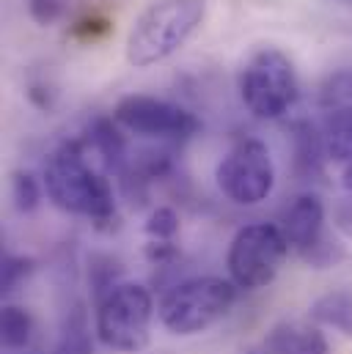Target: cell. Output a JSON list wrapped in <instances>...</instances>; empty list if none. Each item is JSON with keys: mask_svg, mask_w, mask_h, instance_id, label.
Segmentation results:
<instances>
[{"mask_svg": "<svg viewBox=\"0 0 352 354\" xmlns=\"http://www.w3.org/2000/svg\"><path fill=\"white\" fill-rule=\"evenodd\" d=\"M322 146L331 162H352V110H331L322 127Z\"/></svg>", "mask_w": 352, "mask_h": 354, "instance_id": "cell-11", "label": "cell"}, {"mask_svg": "<svg viewBox=\"0 0 352 354\" xmlns=\"http://www.w3.org/2000/svg\"><path fill=\"white\" fill-rule=\"evenodd\" d=\"M281 231L294 253H300L306 261L317 266H328L336 261L328 239H325V206L314 192L297 195L283 217H281Z\"/></svg>", "mask_w": 352, "mask_h": 354, "instance_id": "cell-9", "label": "cell"}, {"mask_svg": "<svg viewBox=\"0 0 352 354\" xmlns=\"http://www.w3.org/2000/svg\"><path fill=\"white\" fill-rule=\"evenodd\" d=\"M0 338L11 352L25 349L33 341V316L22 305H6L0 313Z\"/></svg>", "mask_w": 352, "mask_h": 354, "instance_id": "cell-15", "label": "cell"}, {"mask_svg": "<svg viewBox=\"0 0 352 354\" xmlns=\"http://www.w3.org/2000/svg\"><path fill=\"white\" fill-rule=\"evenodd\" d=\"M331 344L317 324L281 322L275 324L251 354H328Z\"/></svg>", "mask_w": 352, "mask_h": 354, "instance_id": "cell-10", "label": "cell"}, {"mask_svg": "<svg viewBox=\"0 0 352 354\" xmlns=\"http://www.w3.org/2000/svg\"><path fill=\"white\" fill-rule=\"evenodd\" d=\"M218 189L237 206H256L275 189V165L259 138L237 140L215 168Z\"/></svg>", "mask_w": 352, "mask_h": 354, "instance_id": "cell-7", "label": "cell"}, {"mask_svg": "<svg viewBox=\"0 0 352 354\" xmlns=\"http://www.w3.org/2000/svg\"><path fill=\"white\" fill-rule=\"evenodd\" d=\"M289 250L292 248H289L281 225H275V223L243 225L229 242V253H226L229 280L240 291L267 288L278 277Z\"/></svg>", "mask_w": 352, "mask_h": 354, "instance_id": "cell-6", "label": "cell"}, {"mask_svg": "<svg viewBox=\"0 0 352 354\" xmlns=\"http://www.w3.org/2000/svg\"><path fill=\"white\" fill-rule=\"evenodd\" d=\"M342 181H344V189L352 195V162L344 165V171H342Z\"/></svg>", "mask_w": 352, "mask_h": 354, "instance_id": "cell-23", "label": "cell"}, {"mask_svg": "<svg viewBox=\"0 0 352 354\" xmlns=\"http://www.w3.org/2000/svg\"><path fill=\"white\" fill-rule=\"evenodd\" d=\"M143 228L152 242H174V236L179 234V214L171 206H157Z\"/></svg>", "mask_w": 352, "mask_h": 354, "instance_id": "cell-19", "label": "cell"}, {"mask_svg": "<svg viewBox=\"0 0 352 354\" xmlns=\"http://www.w3.org/2000/svg\"><path fill=\"white\" fill-rule=\"evenodd\" d=\"M311 319L317 324L333 327L336 333L352 338V294L350 291H331L311 305Z\"/></svg>", "mask_w": 352, "mask_h": 354, "instance_id": "cell-13", "label": "cell"}, {"mask_svg": "<svg viewBox=\"0 0 352 354\" xmlns=\"http://www.w3.org/2000/svg\"><path fill=\"white\" fill-rule=\"evenodd\" d=\"M237 286L220 274H198L171 286L160 305V324L179 338H193L226 319L237 302Z\"/></svg>", "mask_w": 352, "mask_h": 354, "instance_id": "cell-3", "label": "cell"}, {"mask_svg": "<svg viewBox=\"0 0 352 354\" xmlns=\"http://www.w3.org/2000/svg\"><path fill=\"white\" fill-rule=\"evenodd\" d=\"M55 354H94V338H91V327H88L83 310H75L64 322V330L55 344Z\"/></svg>", "mask_w": 352, "mask_h": 354, "instance_id": "cell-16", "label": "cell"}, {"mask_svg": "<svg viewBox=\"0 0 352 354\" xmlns=\"http://www.w3.org/2000/svg\"><path fill=\"white\" fill-rule=\"evenodd\" d=\"M42 195H44V181L28 174V171H17L11 178V198H14V206L19 212H33L39 203H42Z\"/></svg>", "mask_w": 352, "mask_h": 354, "instance_id": "cell-18", "label": "cell"}, {"mask_svg": "<svg viewBox=\"0 0 352 354\" xmlns=\"http://www.w3.org/2000/svg\"><path fill=\"white\" fill-rule=\"evenodd\" d=\"M44 195L67 214L86 217L94 225L116 220V198L110 181L86 157V140L64 143L44 165Z\"/></svg>", "mask_w": 352, "mask_h": 354, "instance_id": "cell-1", "label": "cell"}, {"mask_svg": "<svg viewBox=\"0 0 352 354\" xmlns=\"http://www.w3.org/2000/svg\"><path fill=\"white\" fill-rule=\"evenodd\" d=\"M157 308L155 297L143 283L121 280L96 299L94 333L102 346L118 354L143 352L152 341Z\"/></svg>", "mask_w": 352, "mask_h": 354, "instance_id": "cell-4", "label": "cell"}, {"mask_svg": "<svg viewBox=\"0 0 352 354\" xmlns=\"http://www.w3.org/2000/svg\"><path fill=\"white\" fill-rule=\"evenodd\" d=\"M113 118L130 135L149 138V140L182 143L201 129V121L195 113H190L176 102L149 96V93H130L118 99V104L113 107Z\"/></svg>", "mask_w": 352, "mask_h": 354, "instance_id": "cell-8", "label": "cell"}, {"mask_svg": "<svg viewBox=\"0 0 352 354\" xmlns=\"http://www.w3.org/2000/svg\"><path fill=\"white\" fill-rule=\"evenodd\" d=\"M294 143H297L294 146L297 174H303V176L319 174L322 160H328L325 157V146H322V132H317L311 124H297L294 127Z\"/></svg>", "mask_w": 352, "mask_h": 354, "instance_id": "cell-14", "label": "cell"}, {"mask_svg": "<svg viewBox=\"0 0 352 354\" xmlns=\"http://www.w3.org/2000/svg\"><path fill=\"white\" fill-rule=\"evenodd\" d=\"M25 3H28L30 17L44 28L61 22L69 11V0H25Z\"/></svg>", "mask_w": 352, "mask_h": 354, "instance_id": "cell-20", "label": "cell"}, {"mask_svg": "<svg viewBox=\"0 0 352 354\" xmlns=\"http://www.w3.org/2000/svg\"><path fill=\"white\" fill-rule=\"evenodd\" d=\"M206 17V0H152L130 25L124 55L135 69H149L176 55Z\"/></svg>", "mask_w": 352, "mask_h": 354, "instance_id": "cell-2", "label": "cell"}, {"mask_svg": "<svg viewBox=\"0 0 352 354\" xmlns=\"http://www.w3.org/2000/svg\"><path fill=\"white\" fill-rule=\"evenodd\" d=\"M319 102L328 113L331 110H352V69H342V72L331 75L322 83Z\"/></svg>", "mask_w": 352, "mask_h": 354, "instance_id": "cell-17", "label": "cell"}, {"mask_svg": "<svg viewBox=\"0 0 352 354\" xmlns=\"http://www.w3.org/2000/svg\"><path fill=\"white\" fill-rule=\"evenodd\" d=\"M176 256H179V250L174 248V242H149L146 245V259L152 264H168Z\"/></svg>", "mask_w": 352, "mask_h": 354, "instance_id": "cell-22", "label": "cell"}, {"mask_svg": "<svg viewBox=\"0 0 352 354\" xmlns=\"http://www.w3.org/2000/svg\"><path fill=\"white\" fill-rule=\"evenodd\" d=\"M237 86L248 113L262 121L283 118L300 96V80L292 58L272 44L256 47L245 58Z\"/></svg>", "mask_w": 352, "mask_h": 354, "instance_id": "cell-5", "label": "cell"}, {"mask_svg": "<svg viewBox=\"0 0 352 354\" xmlns=\"http://www.w3.org/2000/svg\"><path fill=\"white\" fill-rule=\"evenodd\" d=\"M30 259H22V256H6L3 259V291H11L22 277L30 274Z\"/></svg>", "mask_w": 352, "mask_h": 354, "instance_id": "cell-21", "label": "cell"}, {"mask_svg": "<svg viewBox=\"0 0 352 354\" xmlns=\"http://www.w3.org/2000/svg\"><path fill=\"white\" fill-rule=\"evenodd\" d=\"M86 146H91L107 162V168H118L127 154V143H124V135L116 118H96L88 129Z\"/></svg>", "mask_w": 352, "mask_h": 354, "instance_id": "cell-12", "label": "cell"}]
</instances>
